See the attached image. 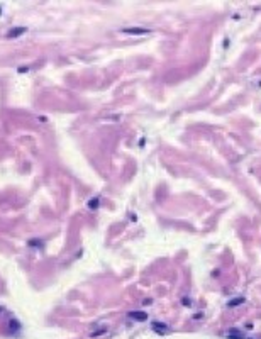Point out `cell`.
Listing matches in <instances>:
<instances>
[{"label":"cell","mask_w":261,"mask_h":339,"mask_svg":"<svg viewBox=\"0 0 261 339\" xmlns=\"http://www.w3.org/2000/svg\"><path fill=\"white\" fill-rule=\"evenodd\" d=\"M129 317L134 319V321H146V319H148V314H146V312L134 310V312H129Z\"/></svg>","instance_id":"cell-1"},{"label":"cell","mask_w":261,"mask_h":339,"mask_svg":"<svg viewBox=\"0 0 261 339\" xmlns=\"http://www.w3.org/2000/svg\"><path fill=\"white\" fill-rule=\"evenodd\" d=\"M22 32H24V27H19V29H15V31H12L9 36H10V38H14V36H17V34H22Z\"/></svg>","instance_id":"cell-4"},{"label":"cell","mask_w":261,"mask_h":339,"mask_svg":"<svg viewBox=\"0 0 261 339\" xmlns=\"http://www.w3.org/2000/svg\"><path fill=\"white\" fill-rule=\"evenodd\" d=\"M124 32H132V34H142V32H148L146 29H124Z\"/></svg>","instance_id":"cell-3"},{"label":"cell","mask_w":261,"mask_h":339,"mask_svg":"<svg viewBox=\"0 0 261 339\" xmlns=\"http://www.w3.org/2000/svg\"><path fill=\"white\" fill-rule=\"evenodd\" d=\"M90 207H92V209H95V207H97V200H92V202H90Z\"/></svg>","instance_id":"cell-5"},{"label":"cell","mask_w":261,"mask_h":339,"mask_svg":"<svg viewBox=\"0 0 261 339\" xmlns=\"http://www.w3.org/2000/svg\"><path fill=\"white\" fill-rule=\"evenodd\" d=\"M153 329H154L156 332H161V334L168 332V327H166L165 324H158V322H154V324H153Z\"/></svg>","instance_id":"cell-2"}]
</instances>
